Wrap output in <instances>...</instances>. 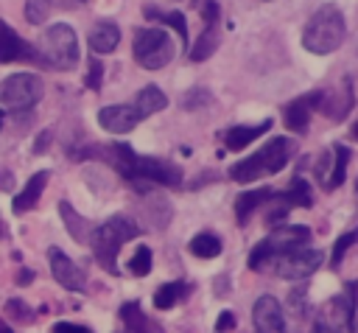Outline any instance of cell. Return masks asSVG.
Masks as SVG:
<instances>
[{"label": "cell", "mask_w": 358, "mask_h": 333, "mask_svg": "<svg viewBox=\"0 0 358 333\" xmlns=\"http://www.w3.org/2000/svg\"><path fill=\"white\" fill-rule=\"evenodd\" d=\"M120 319H123V325H126L129 333H159V327L151 325V319L140 311L137 302H123L120 305Z\"/></svg>", "instance_id": "obj_24"}, {"label": "cell", "mask_w": 358, "mask_h": 333, "mask_svg": "<svg viewBox=\"0 0 358 333\" xmlns=\"http://www.w3.org/2000/svg\"><path fill=\"white\" fill-rule=\"evenodd\" d=\"M143 14H145L148 20H157V22H162V25L173 28L176 36H179V45H182V48L187 45V22H185V14H179V11H159V8H154V6H145Z\"/></svg>", "instance_id": "obj_25"}, {"label": "cell", "mask_w": 358, "mask_h": 333, "mask_svg": "<svg viewBox=\"0 0 358 333\" xmlns=\"http://www.w3.org/2000/svg\"><path fill=\"white\" fill-rule=\"evenodd\" d=\"M319 98H322V90H313V92H305V95H296L294 101H288L282 106V120L291 132L302 134L308 132V123H310V115L319 109Z\"/></svg>", "instance_id": "obj_12"}, {"label": "cell", "mask_w": 358, "mask_h": 333, "mask_svg": "<svg viewBox=\"0 0 358 333\" xmlns=\"http://www.w3.org/2000/svg\"><path fill=\"white\" fill-rule=\"evenodd\" d=\"M45 185H48V171H36V173L28 179V185L14 196V201H11L14 213H25V210L36 207V201H39V196H42Z\"/></svg>", "instance_id": "obj_19"}, {"label": "cell", "mask_w": 358, "mask_h": 333, "mask_svg": "<svg viewBox=\"0 0 358 333\" xmlns=\"http://www.w3.org/2000/svg\"><path fill=\"white\" fill-rule=\"evenodd\" d=\"M350 137H352V140H358V120L352 123V129H350Z\"/></svg>", "instance_id": "obj_40"}, {"label": "cell", "mask_w": 358, "mask_h": 333, "mask_svg": "<svg viewBox=\"0 0 358 333\" xmlns=\"http://www.w3.org/2000/svg\"><path fill=\"white\" fill-rule=\"evenodd\" d=\"M117 42H120V28L115 25V22H98V25H92V31H90V48H92V53H112L115 48H117Z\"/></svg>", "instance_id": "obj_21"}, {"label": "cell", "mask_w": 358, "mask_h": 333, "mask_svg": "<svg viewBox=\"0 0 358 333\" xmlns=\"http://www.w3.org/2000/svg\"><path fill=\"white\" fill-rule=\"evenodd\" d=\"M347 162H350V148H347V146L336 143V146L324 148L322 157H319L316 165H313L319 185H322L324 190H336V187H341L344 173H347Z\"/></svg>", "instance_id": "obj_10"}, {"label": "cell", "mask_w": 358, "mask_h": 333, "mask_svg": "<svg viewBox=\"0 0 358 333\" xmlns=\"http://www.w3.org/2000/svg\"><path fill=\"white\" fill-rule=\"evenodd\" d=\"M266 129H271V118H268V120H260V123H255V126H232V129L224 132V146H227L229 151H241V148H246L252 140H257Z\"/></svg>", "instance_id": "obj_18"}, {"label": "cell", "mask_w": 358, "mask_h": 333, "mask_svg": "<svg viewBox=\"0 0 358 333\" xmlns=\"http://www.w3.org/2000/svg\"><path fill=\"white\" fill-rule=\"evenodd\" d=\"M143 118L137 115V109L131 104H112V106H103L98 112V123L101 129L112 132V134H126L131 132Z\"/></svg>", "instance_id": "obj_17"}, {"label": "cell", "mask_w": 358, "mask_h": 333, "mask_svg": "<svg viewBox=\"0 0 358 333\" xmlns=\"http://www.w3.org/2000/svg\"><path fill=\"white\" fill-rule=\"evenodd\" d=\"M252 322L257 333H285V319H282V308L271 294L257 297L255 308H252Z\"/></svg>", "instance_id": "obj_16"}, {"label": "cell", "mask_w": 358, "mask_h": 333, "mask_svg": "<svg viewBox=\"0 0 358 333\" xmlns=\"http://www.w3.org/2000/svg\"><path fill=\"white\" fill-rule=\"evenodd\" d=\"M355 241H358V232H344V235L336 241V246H333V255H330V266H333V269H338V266H341V260H344L347 249H350Z\"/></svg>", "instance_id": "obj_30"}, {"label": "cell", "mask_w": 358, "mask_h": 333, "mask_svg": "<svg viewBox=\"0 0 358 333\" xmlns=\"http://www.w3.org/2000/svg\"><path fill=\"white\" fill-rule=\"evenodd\" d=\"M352 330L358 333V313H355V319H352Z\"/></svg>", "instance_id": "obj_42"}, {"label": "cell", "mask_w": 358, "mask_h": 333, "mask_svg": "<svg viewBox=\"0 0 358 333\" xmlns=\"http://www.w3.org/2000/svg\"><path fill=\"white\" fill-rule=\"evenodd\" d=\"M134 109H137V115L145 120L148 115H154V112H159V109H165L168 106V95L159 90V87H154V84H148V87H143L140 92H137V98H134V104H131Z\"/></svg>", "instance_id": "obj_22"}, {"label": "cell", "mask_w": 358, "mask_h": 333, "mask_svg": "<svg viewBox=\"0 0 358 333\" xmlns=\"http://www.w3.org/2000/svg\"><path fill=\"white\" fill-rule=\"evenodd\" d=\"M187 291H190V285L182 283V280H176V283H165V285H159L157 294H154V308L168 311V308H173L182 297H187Z\"/></svg>", "instance_id": "obj_27"}, {"label": "cell", "mask_w": 358, "mask_h": 333, "mask_svg": "<svg viewBox=\"0 0 358 333\" xmlns=\"http://www.w3.org/2000/svg\"><path fill=\"white\" fill-rule=\"evenodd\" d=\"M294 151H296V148H294V143H291L288 137H274V140H268L260 151H255L252 157L235 162V165L229 168V176H232L235 182L246 185V182H255V179H260V176H266V173H277V171H282V168L288 165V160L294 157Z\"/></svg>", "instance_id": "obj_4"}, {"label": "cell", "mask_w": 358, "mask_h": 333, "mask_svg": "<svg viewBox=\"0 0 358 333\" xmlns=\"http://www.w3.org/2000/svg\"><path fill=\"white\" fill-rule=\"evenodd\" d=\"M310 333H347V330H341V327H336V325H330V322H322V319H316Z\"/></svg>", "instance_id": "obj_37"}, {"label": "cell", "mask_w": 358, "mask_h": 333, "mask_svg": "<svg viewBox=\"0 0 358 333\" xmlns=\"http://www.w3.org/2000/svg\"><path fill=\"white\" fill-rule=\"evenodd\" d=\"M53 333H92V330L84 327V325H73V322H56Z\"/></svg>", "instance_id": "obj_34"}, {"label": "cell", "mask_w": 358, "mask_h": 333, "mask_svg": "<svg viewBox=\"0 0 358 333\" xmlns=\"http://www.w3.org/2000/svg\"><path fill=\"white\" fill-rule=\"evenodd\" d=\"M50 11V0H28L25 3V20L31 25H39Z\"/></svg>", "instance_id": "obj_31"}, {"label": "cell", "mask_w": 358, "mask_h": 333, "mask_svg": "<svg viewBox=\"0 0 358 333\" xmlns=\"http://www.w3.org/2000/svg\"><path fill=\"white\" fill-rule=\"evenodd\" d=\"M201 20H204V31L199 34V39H196V45L187 50V59L190 62H207L213 53H215V48L221 45V8H218V3L215 0H204L201 6Z\"/></svg>", "instance_id": "obj_9"}, {"label": "cell", "mask_w": 358, "mask_h": 333, "mask_svg": "<svg viewBox=\"0 0 358 333\" xmlns=\"http://www.w3.org/2000/svg\"><path fill=\"white\" fill-rule=\"evenodd\" d=\"M271 199H274V190H271V187H257V190H249V193L238 196V201H235L238 224H241V227H246L249 215H252L260 204H271Z\"/></svg>", "instance_id": "obj_20"}, {"label": "cell", "mask_w": 358, "mask_h": 333, "mask_svg": "<svg viewBox=\"0 0 358 333\" xmlns=\"http://www.w3.org/2000/svg\"><path fill=\"white\" fill-rule=\"evenodd\" d=\"M0 123H3V109H0Z\"/></svg>", "instance_id": "obj_43"}, {"label": "cell", "mask_w": 358, "mask_h": 333, "mask_svg": "<svg viewBox=\"0 0 358 333\" xmlns=\"http://www.w3.org/2000/svg\"><path fill=\"white\" fill-rule=\"evenodd\" d=\"M0 333H14V330H11V327H8V325L0 319Z\"/></svg>", "instance_id": "obj_41"}, {"label": "cell", "mask_w": 358, "mask_h": 333, "mask_svg": "<svg viewBox=\"0 0 358 333\" xmlns=\"http://www.w3.org/2000/svg\"><path fill=\"white\" fill-rule=\"evenodd\" d=\"M322 252L319 249H310V246H302V249H294L288 255H282L277 263H274V271L285 280H305L310 277L319 266H322Z\"/></svg>", "instance_id": "obj_11"}, {"label": "cell", "mask_w": 358, "mask_h": 333, "mask_svg": "<svg viewBox=\"0 0 358 333\" xmlns=\"http://www.w3.org/2000/svg\"><path fill=\"white\" fill-rule=\"evenodd\" d=\"M14 187V173L0 168V190H11Z\"/></svg>", "instance_id": "obj_38"}, {"label": "cell", "mask_w": 358, "mask_h": 333, "mask_svg": "<svg viewBox=\"0 0 358 333\" xmlns=\"http://www.w3.org/2000/svg\"><path fill=\"white\" fill-rule=\"evenodd\" d=\"M6 308H8L11 319H17V322H31L34 319V308H28L22 299H8Z\"/></svg>", "instance_id": "obj_32"}, {"label": "cell", "mask_w": 358, "mask_h": 333, "mask_svg": "<svg viewBox=\"0 0 358 333\" xmlns=\"http://www.w3.org/2000/svg\"><path fill=\"white\" fill-rule=\"evenodd\" d=\"M131 53H134L140 67L159 70L176 56V45L165 28H137L134 42H131Z\"/></svg>", "instance_id": "obj_7"}, {"label": "cell", "mask_w": 358, "mask_h": 333, "mask_svg": "<svg viewBox=\"0 0 358 333\" xmlns=\"http://www.w3.org/2000/svg\"><path fill=\"white\" fill-rule=\"evenodd\" d=\"M45 84L34 73H14L0 81V106L6 109H31L42 101Z\"/></svg>", "instance_id": "obj_8"}, {"label": "cell", "mask_w": 358, "mask_h": 333, "mask_svg": "<svg viewBox=\"0 0 358 333\" xmlns=\"http://www.w3.org/2000/svg\"><path fill=\"white\" fill-rule=\"evenodd\" d=\"M190 252L196 257H218L221 255V238L213 232H199L190 241Z\"/></svg>", "instance_id": "obj_28"}, {"label": "cell", "mask_w": 358, "mask_h": 333, "mask_svg": "<svg viewBox=\"0 0 358 333\" xmlns=\"http://www.w3.org/2000/svg\"><path fill=\"white\" fill-rule=\"evenodd\" d=\"M129 271H131L134 277H145V274L151 271V249H148V246H137V249H134V255H131V260H129Z\"/></svg>", "instance_id": "obj_29"}, {"label": "cell", "mask_w": 358, "mask_h": 333, "mask_svg": "<svg viewBox=\"0 0 358 333\" xmlns=\"http://www.w3.org/2000/svg\"><path fill=\"white\" fill-rule=\"evenodd\" d=\"M350 106H352V84H350V78L338 81V84L330 87V90H322L319 112H322L327 120H333V123L344 120L347 112H350Z\"/></svg>", "instance_id": "obj_13"}, {"label": "cell", "mask_w": 358, "mask_h": 333, "mask_svg": "<svg viewBox=\"0 0 358 333\" xmlns=\"http://www.w3.org/2000/svg\"><path fill=\"white\" fill-rule=\"evenodd\" d=\"M48 260H50V271H53V277H56L59 285H64V288H70V291H84V288H87L84 271H81L62 249L50 246V249H48Z\"/></svg>", "instance_id": "obj_15"}, {"label": "cell", "mask_w": 358, "mask_h": 333, "mask_svg": "<svg viewBox=\"0 0 358 333\" xmlns=\"http://www.w3.org/2000/svg\"><path fill=\"white\" fill-rule=\"evenodd\" d=\"M39 62V53L34 45H28L11 25H6L0 20V64H8V62Z\"/></svg>", "instance_id": "obj_14"}, {"label": "cell", "mask_w": 358, "mask_h": 333, "mask_svg": "<svg viewBox=\"0 0 358 333\" xmlns=\"http://www.w3.org/2000/svg\"><path fill=\"white\" fill-rule=\"evenodd\" d=\"M355 196H358V182H355Z\"/></svg>", "instance_id": "obj_44"}, {"label": "cell", "mask_w": 358, "mask_h": 333, "mask_svg": "<svg viewBox=\"0 0 358 333\" xmlns=\"http://www.w3.org/2000/svg\"><path fill=\"white\" fill-rule=\"evenodd\" d=\"M101 81H103V64H101L98 59H90V70H87L84 84H87L90 90H101Z\"/></svg>", "instance_id": "obj_33"}, {"label": "cell", "mask_w": 358, "mask_h": 333, "mask_svg": "<svg viewBox=\"0 0 358 333\" xmlns=\"http://www.w3.org/2000/svg\"><path fill=\"white\" fill-rule=\"evenodd\" d=\"M347 36V22H344V14L338 6L333 3H324L313 11V17L305 22V31H302V48L308 53H316V56H327L333 50L341 48Z\"/></svg>", "instance_id": "obj_2"}, {"label": "cell", "mask_w": 358, "mask_h": 333, "mask_svg": "<svg viewBox=\"0 0 358 333\" xmlns=\"http://www.w3.org/2000/svg\"><path fill=\"white\" fill-rule=\"evenodd\" d=\"M285 207H310L313 204V187L308 185V179L305 176H294V182H291V187L282 193V196H277Z\"/></svg>", "instance_id": "obj_26"}, {"label": "cell", "mask_w": 358, "mask_h": 333, "mask_svg": "<svg viewBox=\"0 0 358 333\" xmlns=\"http://www.w3.org/2000/svg\"><path fill=\"white\" fill-rule=\"evenodd\" d=\"M39 62L53 70H73L78 64V39L76 31L67 22H56L42 34V42L36 48Z\"/></svg>", "instance_id": "obj_6"}, {"label": "cell", "mask_w": 358, "mask_h": 333, "mask_svg": "<svg viewBox=\"0 0 358 333\" xmlns=\"http://www.w3.org/2000/svg\"><path fill=\"white\" fill-rule=\"evenodd\" d=\"M50 137H53V132H50V129H45V132L36 137V143H34V154H45V148H48Z\"/></svg>", "instance_id": "obj_36"}, {"label": "cell", "mask_w": 358, "mask_h": 333, "mask_svg": "<svg viewBox=\"0 0 358 333\" xmlns=\"http://www.w3.org/2000/svg\"><path fill=\"white\" fill-rule=\"evenodd\" d=\"M310 241V227L305 224H280L274 227L249 255V269L252 271H266V269H274V263L294 252V249H302L308 246Z\"/></svg>", "instance_id": "obj_3"}, {"label": "cell", "mask_w": 358, "mask_h": 333, "mask_svg": "<svg viewBox=\"0 0 358 333\" xmlns=\"http://www.w3.org/2000/svg\"><path fill=\"white\" fill-rule=\"evenodd\" d=\"M28 280H34V271H28V269H22V274H20V283L25 285Z\"/></svg>", "instance_id": "obj_39"}, {"label": "cell", "mask_w": 358, "mask_h": 333, "mask_svg": "<svg viewBox=\"0 0 358 333\" xmlns=\"http://www.w3.org/2000/svg\"><path fill=\"white\" fill-rule=\"evenodd\" d=\"M76 160H103L109 162L115 171H120L126 179L137 182L140 187L145 182H154V185H165V187H176L182 185V171L168 162V160H157V157H140L134 154L131 146H123V143H112V146H90L78 154H73Z\"/></svg>", "instance_id": "obj_1"}, {"label": "cell", "mask_w": 358, "mask_h": 333, "mask_svg": "<svg viewBox=\"0 0 358 333\" xmlns=\"http://www.w3.org/2000/svg\"><path fill=\"white\" fill-rule=\"evenodd\" d=\"M59 213H62V221H64V227H67V232L78 241V243H90V238H92V232H95V227L84 218V215H78L67 201H62L59 204Z\"/></svg>", "instance_id": "obj_23"}, {"label": "cell", "mask_w": 358, "mask_h": 333, "mask_svg": "<svg viewBox=\"0 0 358 333\" xmlns=\"http://www.w3.org/2000/svg\"><path fill=\"white\" fill-rule=\"evenodd\" d=\"M235 327V316L229 313V311H224L221 316H218V322H215V333H229Z\"/></svg>", "instance_id": "obj_35"}, {"label": "cell", "mask_w": 358, "mask_h": 333, "mask_svg": "<svg viewBox=\"0 0 358 333\" xmlns=\"http://www.w3.org/2000/svg\"><path fill=\"white\" fill-rule=\"evenodd\" d=\"M140 235V227L137 221H131L129 215H112L106 218L101 227H95L90 243H92V255L95 260L109 271V274H117V252L126 241L137 238Z\"/></svg>", "instance_id": "obj_5"}]
</instances>
